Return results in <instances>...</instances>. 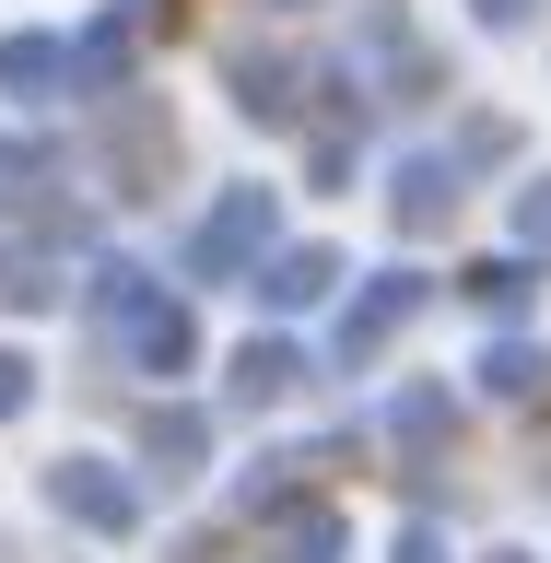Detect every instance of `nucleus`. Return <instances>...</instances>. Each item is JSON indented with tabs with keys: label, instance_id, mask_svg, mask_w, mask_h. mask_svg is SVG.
Returning <instances> with one entry per match:
<instances>
[{
	"label": "nucleus",
	"instance_id": "obj_1",
	"mask_svg": "<svg viewBox=\"0 0 551 563\" xmlns=\"http://www.w3.org/2000/svg\"><path fill=\"white\" fill-rule=\"evenodd\" d=\"M517 235H528V246H551V188H528V211H517Z\"/></svg>",
	"mask_w": 551,
	"mask_h": 563
}]
</instances>
